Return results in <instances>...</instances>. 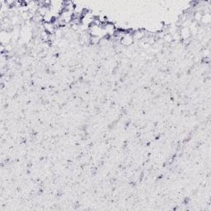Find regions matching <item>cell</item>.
Wrapping results in <instances>:
<instances>
[{
    "label": "cell",
    "mask_w": 211,
    "mask_h": 211,
    "mask_svg": "<svg viewBox=\"0 0 211 211\" xmlns=\"http://www.w3.org/2000/svg\"><path fill=\"white\" fill-rule=\"evenodd\" d=\"M121 44L126 46H130L134 42V36L132 33H125L121 40Z\"/></svg>",
    "instance_id": "6da1fadb"
},
{
    "label": "cell",
    "mask_w": 211,
    "mask_h": 211,
    "mask_svg": "<svg viewBox=\"0 0 211 211\" xmlns=\"http://www.w3.org/2000/svg\"><path fill=\"white\" fill-rule=\"evenodd\" d=\"M180 35L184 40H187L188 38H190L191 34H190V30L189 29V27H187V26L183 27V28L181 29V31Z\"/></svg>",
    "instance_id": "7a4b0ae2"
}]
</instances>
